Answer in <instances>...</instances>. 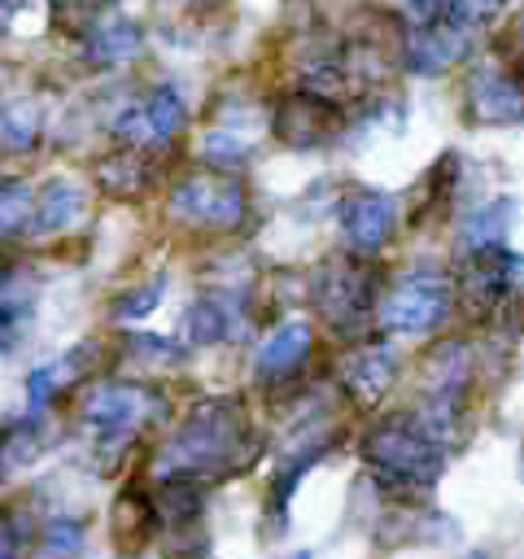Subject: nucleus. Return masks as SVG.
Returning a JSON list of instances; mask_svg holds the SVG:
<instances>
[{
	"label": "nucleus",
	"instance_id": "nucleus-1",
	"mask_svg": "<svg viewBox=\"0 0 524 559\" xmlns=\"http://www.w3.org/2000/svg\"><path fill=\"white\" fill-rule=\"evenodd\" d=\"M245 437H249V419L240 411V402L231 397H218V402H205L196 406L183 428L170 437L166 445V459L175 463V476H201V472H218V467H231L245 450Z\"/></svg>",
	"mask_w": 524,
	"mask_h": 559
},
{
	"label": "nucleus",
	"instance_id": "nucleus-2",
	"mask_svg": "<svg viewBox=\"0 0 524 559\" xmlns=\"http://www.w3.org/2000/svg\"><path fill=\"white\" fill-rule=\"evenodd\" d=\"M170 218L188 231H236L249 214V188L240 175L218 170V166H201L192 175H183L179 183H170Z\"/></svg>",
	"mask_w": 524,
	"mask_h": 559
},
{
	"label": "nucleus",
	"instance_id": "nucleus-3",
	"mask_svg": "<svg viewBox=\"0 0 524 559\" xmlns=\"http://www.w3.org/2000/svg\"><path fill=\"white\" fill-rule=\"evenodd\" d=\"M362 454L367 463L393 480V485H406V489H419V485H432L445 467V454H441V441L432 432H424L415 424V415H393V419H380L367 437H362Z\"/></svg>",
	"mask_w": 524,
	"mask_h": 559
},
{
	"label": "nucleus",
	"instance_id": "nucleus-4",
	"mask_svg": "<svg viewBox=\"0 0 524 559\" xmlns=\"http://www.w3.org/2000/svg\"><path fill=\"white\" fill-rule=\"evenodd\" d=\"M454 314V280L441 271H410L376 301V328L384 336H432Z\"/></svg>",
	"mask_w": 524,
	"mask_h": 559
},
{
	"label": "nucleus",
	"instance_id": "nucleus-5",
	"mask_svg": "<svg viewBox=\"0 0 524 559\" xmlns=\"http://www.w3.org/2000/svg\"><path fill=\"white\" fill-rule=\"evenodd\" d=\"M310 301L323 314V323H332L336 332L358 328L367 319H376V301H380V280L371 275V262L358 253H341L332 262H323V271L310 284Z\"/></svg>",
	"mask_w": 524,
	"mask_h": 559
},
{
	"label": "nucleus",
	"instance_id": "nucleus-6",
	"mask_svg": "<svg viewBox=\"0 0 524 559\" xmlns=\"http://www.w3.org/2000/svg\"><path fill=\"white\" fill-rule=\"evenodd\" d=\"M157 397L162 393L144 380H96L79 402V419L96 441L131 437L148 419V406H157Z\"/></svg>",
	"mask_w": 524,
	"mask_h": 559
},
{
	"label": "nucleus",
	"instance_id": "nucleus-7",
	"mask_svg": "<svg viewBox=\"0 0 524 559\" xmlns=\"http://www.w3.org/2000/svg\"><path fill=\"white\" fill-rule=\"evenodd\" d=\"M336 223L345 236V249L358 258H376L384 245H393L402 227V201L376 188H354L336 205Z\"/></svg>",
	"mask_w": 524,
	"mask_h": 559
},
{
	"label": "nucleus",
	"instance_id": "nucleus-8",
	"mask_svg": "<svg viewBox=\"0 0 524 559\" xmlns=\"http://www.w3.org/2000/svg\"><path fill=\"white\" fill-rule=\"evenodd\" d=\"M183 127H188L183 96H179L170 83H162V87L144 92L140 100H131V105L114 118V140H118L122 148H140V153H148V148L170 144Z\"/></svg>",
	"mask_w": 524,
	"mask_h": 559
},
{
	"label": "nucleus",
	"instance_id": "nucleus-9",
	"mask_svg": "<svg viewBox=\"0 0 524 559\" xmlns=\"http://www.w3.org/2000/svg\"><path fill=\"white\" fill-rule=\"evenodd\" d=\"M463 109L480 127H515V122H524V74L502 66V61L476 66L472 79H467Z\"/></svg>",
	"mask_w": 524,
	"mask_h": 559
},
{
	"label": "nucleus",
	"instance_id": "nucleus-10",
	"mask_svg": "<svg viewBox=\"0 0 524 559\" xmlns=\"http://www.w3.org/2000/svg\"><path fill=\"white\" fill-rule=\"evenodd\" d=\"M271 131L279 140H288L293 148L327 144V140H336V105H332V96H319V92H293L284 105H275Z\"/></svg>",
	"mask_w": 524,
	"mask_h": 559
},
{
	"label": "nucleus",
	"instance_id": "nucleus-11",
	"mask_svg": "<svg viewBox=\"0 0 524 559\" xmlns=\"http://www.w3.org/2000/svg\"><path fill=\"white\" fill-rule=\"evenodd\" d=\"M87 201H92V192H87L79 179H70V175H57V179L39 183V188H35V205H31V227H26V236H44V240L66 236V231L79 227V218L87 214Z\"/></svg>",
	"mask_w": 524,
	"mask_h": 559
},
{
	"label": "nucleus",
	"instance_id": "nucleus-12",
	"mask_svg": "<svg viewBox=\"0 0 524 559\" xmlns=\"http://www.w3.org/2000/svg\"><path fill=\"white\" fill-rule=\"evenodd\" d=\"M314 354V328L306 319H284L279 328H271V336L258 345L253 354V371L262 384H279L293 380Z\"/></svg>",
	"mask_w": 524,
	"mask_h": 559
},
{
	"label": "nucleus",
	"instance_id": "nucleus-13",
	"mask_svg": "<svg viewBox=\"0 0 524 559\" xmlns=\"http://www.w3.org/2000/svg\"><path fill=\"white\" fill-rule=\"evenodd\" d=\"M472 48V35L432 22V26H406L402 35V66L415 74H445L450 66H458Z\"/></svg>",
	"mask_w": 524,
	"mask_h": 559
},
{
	"label": "nucleus",
	"instance_id": "nucleus-14",
	"mask_svg": "<svg viewBox=\"0 0 524 559\" xmlns=\"http://www.w3.org/2000/svg\"><path fill=\"white\" fill-rule=\"evenodd\" d=\"M31 319H35V275L31 266L0 258V354H13L22 345Z\"/></svg>",
	"mask_w": 524,
	"mask_h": 559
},
{
	"label": "nucleus",
	"instance_id": "nucleus-15",
	"mask_svg": "<svg viewBox=\"0 0 524 559\" xmlns=\"http://www.w3.org/2000/svg\"><path fill=\"white\" fill-rule=\"evenodd\" d=\"M140 48H144L140 22H127L118 13H105L83 31V57L96 70H122V66H131L140 57Z\"/></svg>",
	"mask_w": 524,
	"mask_h": 559
},
{
	"label": "nucleus",
	"instance_id": "nucleus-16",
	"mask_svg": "<svg viewBox=\"0 0 524 559\" xmlns=\"http://www.w3.org/2000/svg\"><path fill=\"white\" fill-rule=\"evenodd\" d=\"M393 380H397V354L389 345H362V349H354V358L345 367V389H354L362 402H376Z\"/></svg>",
	"mask_w": 524,
	"mask_h": 559
},
{
	"label": "nucleus",
	"instance_id": "nucleus-17",
	"mask_svg": "<svg viewBox=\"0 0 524 559\" xmlns=\"http://www.w3.org/2000/svg\"><path fill=\"white\" fill-rule=\"evenodd\" d=\"M231 328H236V310H231V297H223V293L196 297L183 310V341L188 345H218L231 336Z\"/></svg>",
	"mask_w": 524,
	"mask_h": 559
},
{
	"label": "nucleus",
	"instance_id": "nucleus-18",
	"mask_svg": "<svg viewBox=\"0 0 524 559\" xmlns=\"http://www.w3.org/2000/svg\"><path fill=\"white\" fill-rule=\"evenodd\" d=\"M83 354H87V349L66 354V358H52V362H44V367L31 371V380H26V415H44V411L66 393V384L79 380Z\"/></svg>",
	"mask_w": 524,
	"mask_h": 559
},
{
	"label": "nucleus",
	"instance_id": "nucleus-19",
	"mask_svg": "<svg viewBox=\"0 0 524 559\" xmlns=\"http://www.w3.org/2000/svg\"><path fill=\"white\" fill-rule=\"evenodd\" d=\"M511 218H515L511 197H493V201L476 205V210L463 218V245H467V253H472V249H489V245H507Z\"/></svg>",
	"mask_w": 524,
	"mask_h": 559
},
{
	"label": "nucleus",
	"instance_id": "nucleus-20",
	"mask_svg": "<svg viewBox=\"0 0 524 559\" xmlns=\"http://www.w3.org/2000/svg\"><path fill=\"white\" fill-rule=\"evenodd\" d=\"M39 144V114L31 100H9L0 105V153L22 157Z\"/></svg>",
	"mask_w": 524,
	"mask_h": 559
},
{
	"label": "nucleus",
	"instance_id": "nucleus-21",
	"mask_svg": "<svg viewBox=\"0 0 524 559\" xmlns=\"http://www.w3.org/2000/svg\"><path fill=\"white\" fill-rule=\"evenodd\" d=\"M31 205H35V188L26 179L0 175V245H9L13 236H26Z\"/></svg>",
	"mask_w": 524,
	"mask_h": 559
},
{
	"label": "nucleus",
	"instance_id": "nucleus-22",
	"mask_svg": "<svg viewBox=\"0 0 524 559\" xmlns=\"http://www.w3.org/2000/svg\"><path fill=\"white\" fill-rule=\"evenodd\" d=\"M502 9H507V0H450L441 22L454 26V31H463V35H476V31H485Z\"/></svg>",
	"mask_w": 524,
	"mask_h": 559
},
{
	"label": "nucleus",
	"instance_id": "nucleus-23",
	"mask_svg": "<svg viewBox=\"0 0 524 559\" xmlns=\"http://www.w3.org/2000/svg\"><path fill=\"white\" fill-rule=\"evenodd\" d=\"M162 293H166V275H153L144 288H131V293L118 301V314H122V319H144V314L157 310Z\"/></svg>",
	"mask_w": 524,
	"mask_h": 559
},
{
	"label": "nucleus",
	"instance_id": "nucleus-24",
	"mask_svg": "<svg viewBox=\"0 0 524 559\" xmlns=\"http://www.w3.org/2000/svg\"><path fill=\"white\" fill-rule=\"evenodd\" d=\"M445 4H450V0H402L410 26H432V22H441V17H445Z\"/></svg>",
	"mask_w": 524,
	"mask_h": 559
},
{
	"label": "nucleus",
	"instance_id": "nucleus-25",
	"mask_svg": "<svg viewBox=\"0 0 524 559\" xmlns=\"http://www.w3.org/2000/svg\"><path fill=\"white\" fill-rule=\"evenodd\" d=\"M17 546H22V537H17L13 520L0 515V559H17Z\"/></svg>",
	"mask_w": 524,
	"mask_h": 559
},
{
	"label": "nucleus",
	"instance_id": "nucleus-26",
	"mask_svg": "<svg viewBox=\"0 0 524 559\" xmlns=\"http://www.w3.org/2000/svg\"><path fill=\"white\" fill-rule=\"evenodd\" d=\"M17 9H22V0H0V35L13 26V17H17Z\"/></svg>",
	"mask_w": 524,
	"mask_h": 559
},
{
	"label": "nucleus",
	"instance_id": "nucleus-27",
	"mask_svg": "<svg viewBox=\"0 0 524 559\" xmlns=\"http://www.w3.org/2000/svg\"><path fill=\"white\" fill-rule=\"evenodd\" d=\"M39 559H70V555H57V550H44Z\"/></svg>",
	"mask_w": 524,
	"mask_h": 559
},
{
	"label": "nucleus",
	"instance_id": "nucleus-28",
	"mask_svg": "<svg viewBox=\"0 0 524 559\" xmlns=\"http://www.w3.org/2000/svg\"><path fill=\"white\" fill-rule=\"evenodd\" d=\"M293 559H310V550H301V555H293Z\"/></svg>",
	"mask_w": 524,
	"mask_h": 559
},
{
	"label": "nucleus",
	"instance_id": "nucleus-29",
	"mask_svg": "<svg viewBox=\"0 0 524 559\" xmlns=\"http://www.w3.org/2000/svg\"><path fill=\"white\" fill-rule=\"evenodd\" d=\"M0 476H4V454H0Z\"/></svg>",
	"mask_w": 524,
	"mask_h": 559
},
{
	"label": "nucleus",
	"instance_id": "nucleus-30",
	"mask_svg": "<svg viewBox=\"0 0 524 559\" xmlns=\"http://www.w3.org/2000/svg\"><path fill=\"white\" fill-rule=\"evenodd\" d=\"M520 472H524V454H520Z\"/></svg>",
	"mask_w": 524,
	"mask_h": 559
}]
</instances>
